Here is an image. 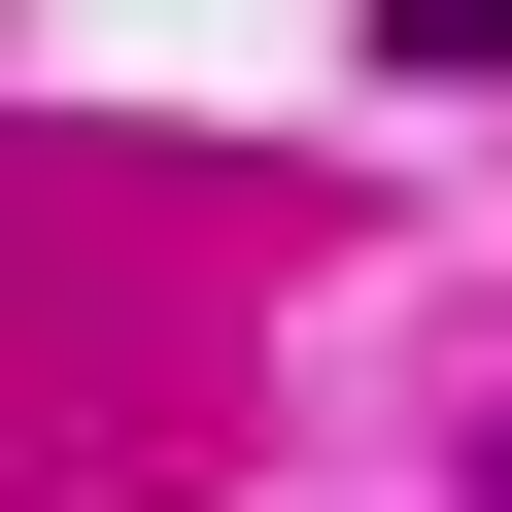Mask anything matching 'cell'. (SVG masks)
<instances>
[{
  "mask_svg": "<svg viewBox=\"0 0 512 512\" xmlns=\"http://www.w3.org/2000/svg\"><path fill=\"white\" fill-rule=\"evenodd\" d=\"M376 69H512V0H376Z\"/></svg>",
  "mask_w": 512,
  "mask_h": 512,
  "instance_id": "cell-1",
  "label": "cell"
}]
</instances>
